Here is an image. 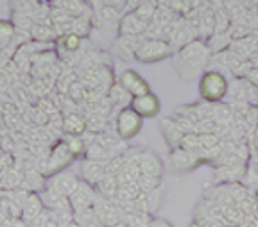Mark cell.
<instances>
[{
  "label": "cell",
  "instance_id": "obj_20",
  "mask_svg": "<svg viewBox=\"0 0 258 227\" xmlns=\"http://www.w3.org/2000/svg\"><path fill=\"white\" fill-rule=\"evenodd\" d=\"M212 34H215V9L214 8H205L201 9V24H199V38L201 40H208Z\"/></svg>",
  "mask_w": 258,
  "mask_h": 227
},
{
  "label": "cell",
  "instance_id": "obj_11",
  "mask_svg": "<svg viewBox=\"0 0 258 227\" xmlns=\"http://www.w3.org/2000/svg\"><path fill=\"white\" fill-rule=\"evenodd\" d=\"M147 25L149 24L138 18L135 13H127L120 18L118 33H120V36H142L147 31Z\"/></svg>",
  "mask_w": 258,
  "mask_h": 227
},
{
  "label": "cell",
  "instance_id": "obj_8",
  "mask_svg": "<svg viewBox=\"0 0 258 227\" xmlns=\"http://www.w3.org/2000/svg\"><path fill=\"white\" fill-rule=\"evenodd\" d=\"M69 199H70V206H72L74 213L83 211V209H90V207H93V202H95V199H97V190H95V186H92V184H88L86 181L81 179L77 190L70 195Z\"/></svg>",
  "mask_w": 258,
  "mask_h": 227
},
{
  "label": "cell",
  "instance_id": "obj_17",
  "mask_svg": "<svg viewBox=\"0 0 258 227\" xmlns=\"http://www.w3.org/2000/svg\"><path fill=\"white\" fill-rule=\"evenodd\" d=\"M161 133H163V136H165V140L169 142V145L172 147V149L179 147L183 136H185V133L181 131V127L177 126L174 118H172V120H170V118L161 120Z\"/></svg>",
  "mask_w": 258,
  "mask_h": 227
},
{
  "label": "cell",
  "instance_id": "obj_7",
  "mask_svg": "<svg viewBox=\"0 0 258 227\" xmlns=\"http://www.w3.org/2000/svg\"><path fill=\"white\" fill-rule=\"evenodd\" d=\"M79 183H81V179H77V175L63 170V172H57V174L50 175V177H47V186L45 188H50V190L57 191V193L63 195V197H70V195L77 190Z\"/></svg>",
  "mask_w": 258,
  "mask_h": 227
},
{
  "label": "cell",
  "instance_id": "obj_16",
  "mask_svg": "<svg viewBox=\"0 0 258 227\" xmlns=\"http://www.w3.org/2000/svg\"><path fill=\"white\" fill-rule=\"evenodd\" d=\"M88 131L86 118L79 113H63V133L72 136H83Z\"/></svg>",
  "mask_w": 258,
  "mask_h": 227
},
{
  "label": "cell",
  "instance_id": "obj_33",
  "mask_svg": "<svg viewBox=\"0 0 258 227\" xmlns=\"http://www.w3.org/2000/svg\"><path fill=\"white\" fill-rule=\"evenodd\" d=\"M231 18L224 8L215 9V33H230Z\"/></svg>",
  "mask_w": 258,
  "mask_h": 227
},
{
  "label": "cell",
  "instance_id": "obj_36",
  "mask_svg": "<svg viewBox=\"0 0 258 227\" xmlns=\"http://www.w3.org/2000/svg\"><path fill=\"white\" fill-rule=\"evenodd\" d=\"M145 195V202H147V209H149V213L154 216V211L160 207L161 204V197H163V191H161V186L156 188V190L149 191V193H144Z\"/></svg>",
  "mask_w": 258,
  "mask_h": 227
},
{
  "label": "cell",
  "instance_id": "obj_35",
  "mask_svg": "<svg viewBox=\"0 0 258 227\" xmlns=\"http://www.w3.org/2000/svg\"><path fill=\"white\" fill-rule=\"evenodd\" d=\"M90 27H92V24H90V20L86 18V15H79V17L74 18L72 22V33L77 34V36H86V34L90 33Z\"/></svg>",
  "mask_w": 258,
  "mask_h": 227
},
{
  "label": "cell",
  "instance_id": "obj_15",
  "mask_svg": "<svg viewBox=\"0 0 258 227\" xmlns=\"http://www.w3.org/2000/svg\"><path fill=\"white\" fill-rule=\"evenodd\" d=\"M41 200H43L45 209L48 211H72L69 197H63L57 191L50 190V188H43L41 191Z\"/></svg>",
  "mask_w": 258,
  "mask_h": 227
},
{
  "label": "cell",
  "instance_id": "obj_39",
  "mask_svg": "<svg viewBox=\"0 0 258 227\" xmlns=\"http://www.w3.org/2000/svg\"><path fill=\"white\" fill-rule=\"evenodd\" d=\"M151 227H172V223L165 218H160V216H153L151 218Z\"/></svg>",
  "mask_w": 258,
  "mask_h": 227
},
{
  "label": "cell",
  "instance_id": "obj_4",
  "mask_svg": "<svg viewBox=\"0 0 258 227\" xmlns=\"http://www.w3.org/2000/svg\"><path fill=\"white\" fill-rule=\"evenodd\" d=\"M142 124H144V118L137 113V111L127 105V107H122L115 115V133L120 140H131L135 138L142 129Z\"/></svg>",
  "mask_w": 258,
  "mask_h": 227
},
{
  "label": "cell",
  "instance_id": "obj_45",
  "mask_svg": "<svg viewBox=\"0 0 258 227\" xmlns=\"http://www.w3.org/2000/svg\"><path fill=\"white\" fill-rule=\"evenodd\" d=\"M38 2H40V0H38Z\"/></svg>",
  "mask_w": 258,
  "mask_h": 227
},
{
  "label": "cell",
  "instance_id": "obj_37",
  "mask_svg": "<svg viewBox=\"0 0 258 227\" xmlns=\"http://www.w3.org/2000/svg\"><path fill=\"white\" fill-rule=\"evenodd\" d=\"M118 17H120V13H118V9L109 8V6H106V8L102 9V13H101L102 22H106V24H115V22L118 20Z\"/></svg>",
  "mask_w": 258,
  "mask_h": 227
},
{
  "label": "cell",
  "instance_id": "obj_5",
  "mask_svg": "<svg viewBox=\"0 0 258 227\" xmlns=\"http://www.w3.org/2000/svg\"><path fill=\"white\" fill-rule=\"evenodd\" d=\"M76 161V158L72 156V152L69 150L67 143L63 140L56 142L50 150H48V165H47V177L57 174V172L67 170L72 163Z\"/></svg>",
  "mask_w": 258,
  "mask_h": 227
},
{
  "label": "cell",
  "instance_id": "obj_18",
  "mask_svg": "<svg viewBox=\"0 0 258 227\" xmlns=\"http://www.w3.org/2000/svg\"><path fill=\"white\" fill-rule=\"evenodd\" d=\"M45 186H47V177H45L41 172H38L36 168L24 170V183H22V190L36 191V193H40V190Z\"/></svg>",
  "mask_w": 258,
  "mask_h": 227
},
{
  "label": "cell",
  "instance_id": "obj_28",
  "mask_svg": "<svg viewBox=\"0 0 258 227\" xmlns=\"http://www.w3.org/2000/svg\"><path fill=\"white\" fill-rule=\"evenodd\" d=\"M158 2L156 0H144L140 6H138L137 9H135V15H137L138 18H142L144 22H147L149 24L151 20L154 18V15H156V11H158Z\"/></svg>",
  "mask_w": 258,
  "mask_h": 227
},
{
  "label": "cell",
  "instance_id": "obj_41",
  "mask_svg": "<svg viewBox=\"0 0 258 227\" xmlns=\"http://www.w3.org/2000/svg\"><path fill=\"white\" fill-rule=\"evenodd\" d=\"M186 2H188L190 9H198L199 6H201V2H203V0H186Z\"/></svg>",
  "mask_w": 258,
  "mask_h": 227
},
{
  "label": "cell",
  "instance_id": "obj_2",
  "mask_svg": "<svg viewBox=\"0 0 258 227\" xmlns=\"http://www.w3.org/2000/svg\"><path fill=\"white\" fill-rule=\"evenodd\" d=\"M228 88H230V81L219 70H206L199 77L198 91L203 102L221 104L226 98V95H228Z\"/></svg>",
  "mask_w": 258,
  "mask_h": 227
},
{
  "label": "cell",
  "instance_id": "obj_34",
  "mask_svg": "<svg viewBox=\"0 0 258 227\" xmlns=\"http://www.w3.org/2000/svg\"><path fill=\"white\" fill-rule=\"evenodd\" d=\"M137 183H138V186H140L142 193H149V191H153L161 186V177H153V175L142 174Z\"/></svg>",
  "mask_w": 258,
  "mask_h": 227
},
{
  "label": "cell",
  "instance_id": "obj_29",
  "mask_svg": "<svg viewBox=\"0 0 258 227\" xmlns=\"http://www.w3.org/2000/svg\"><path fill=\"white\" fill-rule=\"evenodd\" d=\"M74 220H76V222L79 223L81 227L101 225V222H99V216H97V213H95V211H93V207H90V209H83V211H77V213H74Z\"/></svg>",
  "mask_w": 258,
  "mask_h": 227
},
{
  "label": "cell",
  "instance_id": "obj_6",
  "mask_svg": "<svg viewBox=\"0 0 258 227\" xmlns=\"http://www.w3.org/2000/svg\"><path fill=\"white\" fill-rule=\"evenodd\" d=\"M169 161L176 172H192L194 168H198L201 165L203 158L196 152L185 150L183 147H176V149L170 150Z\"/></svg>",
  "mask_w": 258,
  "mask_h": 227
},
{
  "label": "cell",
  "instance_id": "obj_24",
  "mask_svg": "<svg viewBox=\"0 0 258 227\" xmlns=\"http://www.w3.org/2000/svg\"><path fill=\"white\" fill-rule=\"evenodd\" d=\"M31 38L36 40L38 43H43V41L57 40V33H56V29H54V25L34 24V27L31 29Z\"/></svg>",
  "mask_w": 258,
  "mask_h": 227
},
{
  "label": "cell",
  "instance_id": "obj_13",
  "mask_svg": "<svg viewBox=\"0 0 258 227\" xmlns=\"http://www.w3.org/2000/svg\"><path fill=\"white\" fill-rule=\"evenodd\" d=\"M45 211L43 206V200H41V195L36 193V191H31L27 195V199H25L24 206H22V220L25 223H31L34 218L41 215Z\"/></svg>",
  "mask_w": 258,
  "mask_h": 227
},
{
  "label": "cell",
  "instance_id": "obj_12",
  "mask_svg": "<svg viewBox=\"0 0 258 227\" xmlns=\"http://www.w3.org/2000/svg\"><path fill=\"white\" fill-rule=\"evenodd\" d=\"M106 175H108V172H106V163H97V161L86 159V161L83 163V166H81V177H83V181L92 184V186H97Z\"/></svg>",
  "mask_w": 258,
  "mask_h": 227
},
{
  "label": "cell",
  "instance_id": "obj_9",
  "mask_svg": "<svg viewBox=\"0 0 258 227\" xmlns=\"http://www.w3.org/2000/svg\"><path fill=\"white\" fill-rule=\"evenodd\" d=\"M118 82H120L129 93H131V97H140V95H145L151 91L149 82L145 81L140 73L135 72V70H131V68H125L124 72L120 73Z\"/></svg>",
  "mask_w": 258,
  "mask_h": 227
},
{
  "label": "cell",
  "instance_id": "obj_14",
  "mask_svg": "<svg viewBox=\"0 0 258 227\" xmlns=\"http://www.w3.org/2000/svg\"><path fill=\"white\" fill-rule=\"evenodd\" d=\"M138 166H140L142 174L153 175V177H161V175H163V170H165L163 161L154 154L153 150H144V154H142Z\"/></svg>",
  "mask_w": 258,
  "mask_h": 227
},
{
  "label": "cell",
  "instance_id": "obj_19",
  "mask_svg": "<svg viewBox=\"0 0 258 227\" xmlns=\"http://www.w3.org/2000/svg\"><path fill=\"white\" fill-rule=\"evenodd\" d=\"M22 183H24V172L18 170L16 166H11L9 170L0 174V190L15 191L22 188Z\"/></svg>",
  "mask_w": 258,
  "mask_h": 227
},
{
  "label": "cell",
  "instance_id": "obj_3",
  "mask_svg": "<svg viewBox=\"0 0 258 227\" xmlns=\"http://www.w3.org/2000/svg\"><path fill=\"white\" fill-rule=\"evenodd\" d=\"M174 52L176 50L172 49V45L163 38H145L135 54V59L140 63H156L172 57Z\"/></svg>",
  "mask_w": 258,
  "mask_h": 227
},
{
  "label": "cell",
  "instance_id": "obj_44",
  "mask_svg": "<svg viewBox=\"0 0 258 227\" xmlns=\"http://www.w3.org/2000/svg\"><path fill=\"white\" fill-rule=\"evenodd\" d=\"M256 17H258V8H256Z\"/></svg>",
  "mask_w": 258,
  "mask_h": 227
},
{
  "label": "cell",
  "instance_id": "obj_43",
  "mask_svg": "<svg viewBox=\"0 0 258 227\" xmlns=\"http://www.w3.org/2000/svg\"><path fill=\"white\" fill-rule=\"evenodd\" d=\"M92 227H102V225H92Z\"/></svg>",
  "mask_w": 258,
  "mask_h": 227
},
{
  "label": "cell",
  "instance_id": "obj_1",
  "mask_svg": "<svg viewBox=\"0 0 258 227\" xmlns=\"http://www.w3.org/2000/svg\"><path fill=\"white\" fill-rule=\"evenodd\" d=\"M210 59H212V50L201 38L190 41L181 49H177L172 56V63L177 75L181 81L186 82L201 77Z\"/></svg>",
  "mask_w": 258,
  "mask_h": 227
},
{
  "label": "cell",
  "instance_id": "obj_31",
  "mask_svg": "<svg viewBox=\"0 0 258 227\" xmlns=\"http://www.w3.org/2000/svg\"><path fill=\"white\" fill-rule=\"evenodd\" d=\"M40 2L38 0H11V8L16 13H24L29 17H34V13L40 8Z\"/></svg>",
  "mask_w": 258,
  "mask_h": 227
},
{
  "label": "cell",
  "instance_id": "obj_42",
  "mask_svg": "<svg viewBox=\"0 0 258 227\" xmlns=\"http://www.w3.org/2000/svg\"><path fill=\"white\" fill-rule=\"evenodd\" d=\"M63 227H81V225L76 222V220H72V222H70V223H67V225H63Z\"/></svg>",
  "mask_w": 258,
  "mask_h": 227
},
{
  "label": "cell",
  "instance_id": "obj_10",
  "mask_svg": "<svg viewBox=\"0 0 258 227\" xmlns=\"http://www.w3.org/2000/svg\"><path fill=\"white\" fill-rule=\"evenodd\" d=\"M129 105H131L142 118L158 117V113H160V109H161L160 98H158L153 91H149V93H145V95H140V97H133V100H131Z\"/></svg>",
  "mask_w": 258,
  "mask_h": 227
},
{
  "label": "cell",
  "instance_id": "obj_23",
  "mask_svg": "<svg viewBox=\"0 0 258 227\" xmlns=\"http://www.w3.org/2000/svg\"><path fill=\"white\" fill-rule=\"evenodd\" d=\"M118 186H120V184H118V181H117V177H115V175H106L101 183L95 186V190H97V193L101 195V197L113 200V199H115V195H117V191H118Z\"/></svg>",
  "mask_w": 258,
  "mask_h": 227
},
{
  "label": "cell",
  "instance_id": "obj_30",
  "mask_svg": "<svg viewBox=\"0 0 258 227\" xmlns=\"http://www.w3.org/2000/svg\"><path fill=\"white\" fill-rule=\"evenodd\" d=\"M56 41H57V47H61L64 52H76L81 47V43H83L81 36H77V34H74V33L63 34V36H59Z\"/></svg>",
  "mask_w": 258,
  "mask_h": 227
},
{
  "label": "cell",
  "instance_id": "obj_32",
  "mask_svg": "<svg viewBox=\"0 0 258 227\" xmlns=\"http://www.w3.org/2000/svg\"><path fill=\"white\" fill-rule=\"evenodd\" d=\"M11 22H13V25L16 27V31H24V33H31V29L34 27V20H32V17L24 15V13L13 11Z\"/></svg>",
  "mask_w": 258,
  "mask_h": 227
},
{
  "label": "cell",
  "instance_id": "obj_27",
  "mask_svg": "<svg viewBox=\"0 0 258 227\" xmlns=\"http://www.w3.org/2000/svg\"><path fill=\"white\" fill-rule=\"evenodd\" d=\"M16 36V27L11 20H0V50L8 49Z\"/></svg>",
  "mask_w": 258,
  "mask_h": 227
},
{
  "label": "cell",
  "instance_id": "obj_25",
  "mask_svg": "<svg viewBox=\"0 0 258 227\" xmlns=\"http://www.w3.org/2000/svg\"><path fill=\"white\" fill-rule=\"evenodd\" d=\"M64 143H67V147H69V150L72 152L74 158H85L86 156V142L83 136H72V134H64L63 138Z\"/></svg>",
  "mask_w": 258,
  "mask_h": 227
},
{
  "label": "cell",
  "instance_id": "obj_22",
  "mask_svg": "<svg viewBox=\"0 0 258 227\" xmlns=\"http://www.w3.org/2000/svg\"><path fill=\"white\" fill-rule=\"evenodd\" d=\"M226 97L231 98V104H240V102H247V82L246 79H235L230 82L228 88V95Z\"/></svg>",
  "mask_w": 258,
  "mask_h": 227
},
{
  "label": "cell",
  "instance_id": "obj_40",
  "mask_svg": "<svg viewBox=\"0 0 258 227\" xmlns=\"http://www.w3.org/2000/svg\"><path fill=\"white\" fill-rule=\"evenodd\" d=\"M125 2H127V0H106V4L115 9H120L122 6H125Z\"/></svg>",
  "mask_w": 258,
  "mask_h": 227
},
{
  "label": "cell",
  "instance_id": "obj_21",
  "mask_svg": "<svg viewBox=\"0 0 258 227\" xmlns=\"http://www.w3.org/2000/svg\"><path fill=\"white\" fill-rule=\"evenodd\" d=\"M108 100L111 102V105H117L118 109H122V107H127L131 104L133 97H131V93H129L120 82H115L108 91Z\"/></svg>",
  "mask_w": 258,
  "mask_h": 227
},
{
  "label": "cell",
  "instance_id": "obj_26",
  "mask_svg": "<svg viewBox=\"0 0 258 227\" xmlns=\"http://www.w3.org/2000/svg\"><path fill=\"white\" fill-rule=\"evenodd\" d=\"M52 4H54V8L70 13L72 17L85 15V2H83V0H52Z\"/></svg>",
  "mask_w": 258,
  "mask_h": 227
},
{
  "label": "cell",
  "instance_id": "obj_38",
  "mask_svg": "<svg viewBox=\"0 0 258 227\" xmlns=\"http://www.w3.org/2000/svg\"><path fill=\"white\" fill-rule=\"evenodd\" d=\"M247 82H249L251 86H254V88H258V66H253V68L249 70V73H247L246 77Z\"/></svg>",
  "mask_w": 258,
  "mask_h": 227
}]
</instances>
